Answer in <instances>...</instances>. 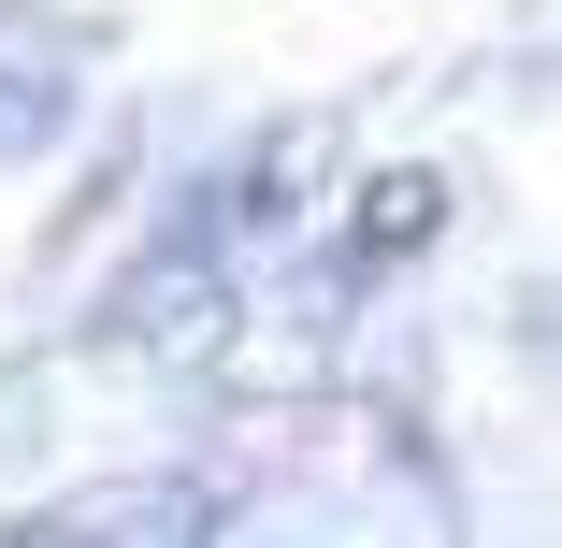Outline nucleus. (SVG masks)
Here are the masks:
<instances>
[{
	"mask_svg": "<svg viewBox=\"0 0 562 548\" xmlns=\"http://www.w3.org/2000/svg\"><path fill=\"white\" fill-rule=\"evenodd\" d=\"M188 534H232V505H216V491H159V477L30 505V548H188Z\"/></svg>",
	"mask_w": 562,
	"mask_h": 548,
	"instance_id": "nucleus-1",
	"label": "nucleus"
},
{
	"mask_svg": "<svg viewBox=\"0 0 562 548\" xmlns=\"http://www.w3.org/2000/svg\"><path fill=\"white\" fill-rule=\"evenodd\" d=\"M58 87H72V58H58V44H0V159L58 131Z\"/></svg>",
	"mask_w": 562,
	"mask_h": 548,
	"instance_id": "nucleus-2",
	"label": "nucleus"
}]
</instances>
